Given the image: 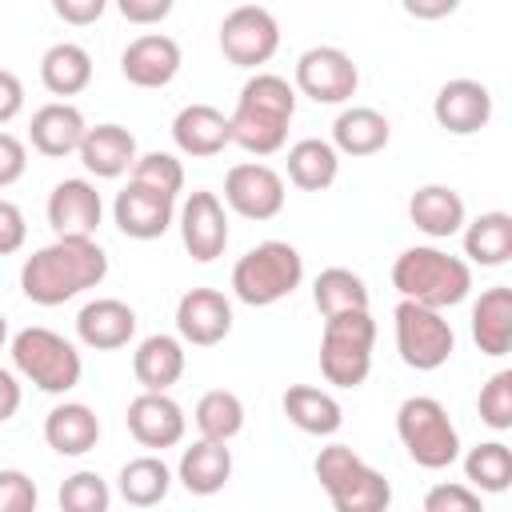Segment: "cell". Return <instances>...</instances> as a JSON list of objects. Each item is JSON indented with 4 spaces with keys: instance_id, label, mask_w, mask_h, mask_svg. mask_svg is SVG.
<instances>
[{
    "instance_id": "cell-14",
    "label": "cell",
    "mask_w": 512,
    "mask_h": 512,
    "mask_svg": "<svg viewBox=\"0 0 512 512\" xmlns=\"http://www.w3.org/2000/svg\"><path fill=\"white\" fill-rule=\"evenodd\" d=\"M104 216V200L96 192L92 180L84 176H68L48 192V228L56 232V240H92Z\"/></svg>"
},
{
    "instance_id": "cell-8",
    "label": "cell",
    "mask_w": 512,
    "mask_h": 512,
    "mask_svg": "<svg viewBox=\"0 0 512 512\" xmlns=\"http://www.w3.org/2000/svg\"><path fill=\"white\" fill-rule=\"evenodd\" d=\"M376 320L372 312H340L324 320L320 336V372L332 388H360L372 372Z\"/></svg>"
},
{
    "instance_id": "cell-7",
    "label": "cell",
    "mask_w": 512,
    "mask_h": 512,
    "mask_svg": "<svg viewBox=\"0 0 512 512\" xmlns=\"http://www.w3.org/2000/svg\"><path fill=\"white\" fill-rule=\"evenodd\" d=\"M396 436L404 452L428 472L452 468L460 460V432L436 396H408L396 408Z\"/></svg>"
},
{
    "instance_id": "cell-48",
    "label": "cell",
    "mask_w": 512,
    "mask_h": 512,
    "mask_svg": "<svg viewBox=\"0 0 512 512\" xmlns=\"http://www.w3.org/2000/svg\"><path fill=\"white\" fill-rule=\"evenodd\" d=\"M20 400H24V392H20L16 372L12 368H0V424L20 412Z\"/></svg>"
},
{
    "instance_id": "cell-11",
    "label": "cell",
    "mask_w": 512,
    "mask_h": 512,
    "mask_svg": "<svg viewBox=\"0 0 512 512\" xmlns=\"http://www.w3.org/2000/svg\"><path fill=\"white\" fill-rule=\"evenodd\" d=\"M356 84H360V68L336 44H316V48L300 52V60H296L292 88L316 104H344L356 96Z\"/></svg>"
},
{
    "instance_id": "cell-42",
    "label": "cell",
    "mask_w": 512,
    "mask_h": 512,
    "mask_svg": "<svg viewBox=\"0 0 512 512\" xmlns=\"http://www.w3.org/2000/svg\"><path fill=\"white\" fill-rule=\"evenodd\" d=\"M36 480L20 468H0V512H36Z\"/></svg>"
},
{
    "instance_id": "cell-34",
    "label": "cell",
    "mask_w": 512,
    "mask_h": 512,
    "mask_svg": "<svg viewBox=\"0 0 512 512\" xmlns=\"http://www.w3.org/2000/svg\"><path fill=\"white\" fill-rule=\"evenodd\" d=\"M172 488V468L156 456V452H144V456H132L120 476H116V492L124 504L132 508H156Z\"/></svg>"
},
{
    "instance_id": "cell-4",
    "label": "cell",
    "mask_w": 512,
    "mask_h": 512,
    "mask_svg": "<svg viewBox=\"0 0 512 512\" xmlns=\"http://www.w3.org/2000/svg\"><path fill=\"white\" fill-rule=\"evenodd\" d=\"M312 472L336 512H388L392 504V484L384 472H376L348 444H324L312 460Z\"/></svg>"
},
{
    "instance_id": "cell-18",
    "label": "cell",
    "mask_w": 512,
    "mask_h": 512,
    "mask_svg": "<svg viewBox=\"0 0 512 512\" xmlns=\"http://www.w3.org/2000/svg\"><path fill=\"white\" fill-rule=\"evenodd\" d=\"M432 116L444 132L452 136H472L480 128H488L492 120V92L488 84L480 80H468V76H456L448 84H440L436 100H432Z\"/></svg>"
},
{
    "instance_id": "cell-23",
    "label": "cell",
    "mask_w": 512,
    "mask_h": 512,
    "mask_svg": "<svg viewBox=\"0 0 512 512\" xmlns=\"http://www.w3.org/2000/svg\"><path fill=\"white\" fill-rule=\"evenodd\" d=\"M172 140L184 156H196V160H208V156H220L228 144H232V128H228V116L212 104H184L172 120Z\"/></svg>"
},
{
    "instance_id": "cell-46",
    "label": "cell",
    "mask_w": 512,
    "mask_h": 512,
    "mask_svg": "<svg viewBox=\"0 0 512 512\" xmlns=\"http://www.w3.org/2000/svg\"><path fill=\"white\" fill-rule=\"evenodd\" d=\"M116 12H120L128 24H160V20L172 12V0H120Z\"/></svg>"
},
{
    "instance_id": "cell-33",
    "label": "cell",
    "mask_w": 512,
    "mask_h": 512,
    "mask_svg": "<svg viewBox=\"0 0 512 512\" xmlns=\"http://www.w3.org/2000/svg\"><path fill=\"white\" fill-rule=\"evenodd\" d=\"M284 168H288V180H292L300 192H324V188H332L336 176H340V156H336V148H332L328 140L304 136V140H296V144L288 148Z\"/></svg>"
},
{
    "instance_id": "cell-6",
    "label": "cell",
    "mask_w": 512,
    "mask_h": 512,
    "mask_svg": "<svg viewBox=\"0 0 512 512\" xmlns=\"http://www.w3.org/2000/svg\"><path fill=\"white\" fill-rule=\"evenodd\" d=\"M8 352H12V368L28 384H36L40 392H48V396L72 392L80 384V376H84V360H80L76 344L64 340L60 332L44 328V324L20 328L12 336V344H8Z\"/></svg>"
},
{
    "instance_id": "cell-49",
    "label": "cell",
    "mask_w": 512,
    "mask_h": 512,
    "mask_svg": "<svg viewBox=\"0 0 512 512\" xmlns=\"http://www.w3.org/2000/svg\"><path fill=\"white\" fill-rule=\"evenodd\" d=\"M404 12H408V16L436 20V16H452V12H456V0H432V4H424V0H404Z\"/></svg>"
},
{
    "instance_id": "cell-27",
    "label": "cell",
    "mask_w": 512,
    "mask_h": 512,
    "mask_svg": "<svg viewBox=\"0 0 512 512\" xmlns=\"http://www.w3.org/2000/svg\"><path fill=\"white\" fill-rule=\"evenodd\" d=\"M100 440V416L80 400H60L44 416V444L56 456H84Z\"/></svg>"
},
{
    "instance_id": "cell-32",
    "label": "cell",
    "mask_w": 512,
    "mask_h": 512,
    "mask_svg": "<svg viewBox=\"0 0 512 512\" xmlns=\"http://www.w3.org/2000/svg\"><path fill=\"white\" fill-rule=\"evenodd\" d=\"M460 232H464V264L500 268L512 260V216L508 212H480Z\"/></svg>"
},
{
    "instance_id": "cell-3",
    "label": "cell",
    "mask_w": 512,
    "mask_h": 512,
    "mask_svg": "<svg viewBox=\"0 0 512 512\" xmlns=\"http://www.w3.org/2000/svg\"><path fill=\"white\" fill-rule=\"evenodd\" d=\"M392 288L400 292V300L444 312L468 300L472 264H464V256H452L436 244H416L392 260Z\"/></svg>"
},
{
    "instance_id": "cell-28",
    "label": "cell",
    "mask_w": 512,
    "mask_h": 512,
    "mask_svg": "<svg viewBox=\"0 0 512 512\" xmlns=\"http://www.w3.org/2000/svg\"><path fill=\"white\" fill-rule=\"evenodd\" d=\"M176 480L192 496H216L232 480V448L228 444H216V440H192L180 452Z\"/></svg>"
},
{
    "instance_id": "cell-31",
    "label": "cell",
    "mask_w": 512,
    "mask_h": 512,
    "mask_svg": "<svg viewBox=\"0 0 512 512\" xmlns=\"http://www.w3.org/2000/svg\"><path fill=\"white\" fill-rule=\"evenodd\" d=\"M40 80L52 96L68 100V96H80L88 84H92V56L84 44L76 40H60L52 44L44 56H40Z\"/></svg>"
},
{
    "instance_id": "cell-1",
    "label": "cell",
    "mask_w": 512,
    "mask_h": 512,
    "mask_svg": "<svg viewBox=\"0 0 512 512\" xmlns=\"http://www.w3.org/2000/svg\"><path fill=\"white\" fill-rule=\"evenodd\" d=\"M104 276H108V252L96 240L64 236L36 248L20 264V292L40 308H56L88 288H100Z\"/></svg>"
},
{
    "instance_id": "cell-35",
    "label": "cell",
    "mask_w": 512,
    "mask_h": 512,
    "mask_svg": "<svg viewBox=\"0 0 512 512\" xmlns=\"http://www.w3.org/2000/svg\"><path fill=\"white\" fill-rule=\"evenodd\" d=\"M312 304L324 320L340 312H368V284L352 268H324L312 280Z\"/></svg>"
},
{
    "instance_id": "cell-2",
    "label": "cell",
    "mask_w": 512,
    "mask_h": 512,
    "mask_svg": "<svg viewBox=\"0 0 512 512\" xmlns=\"http://www.w3.org/2000/svg\"><path fill=\"white\" fill-rule=\"evenodd\" d=\"M296 116V88L276 72H256L244 80L236 108L228 116L232 144L248 156H272L288 140V124Z\"/></svg>"
},
{
    "instance_id": "cell-44",
    "label": "cell",
    "mask_w": 512,
    "mask_h": 512,
    "mask_svg": "<svg viewBox=\"0 0 512 512\" xmlns=\"http://www.w3.org/2000/svg\"><path fill=\"white\" fill-rule=\"evenodd\" d=\"M28 240V220L20 212V204L12 200H0V256H12L20 252Z\"/></svg>"
},
{
    "instance_id": "cell-10",
    "label": "cell",
    "mask_w": 512,
    "mask_h": 512,
    "mask_svg": "<svg viewBox=\"0 0 512 512\" xmlns=\"http://www.w3.org/2000/svg\"><path fill=\"white\" fill-rule=\"evenodd\" d=\"M280 48V24L260 4H240L220 20V52L236 68H260Z\"/></svg>"
},
{
    "instance_id": "cell-17",
    "label": "cell",
    "mask_w": 512,
    "mask_h": 512,
    "mask_svg": "<svg viewBox=\"0 0 512 512\" xmlns=\"http://www.w3.org/2000/svg\"><path fill=\"white\" fill-rule=\"evenodd\" d=\"M180 64H184L180 44L168 32H140L120 52V72L136 88H168L176 80Z\"/></svg>"
},
{
    "instance_id": "cell-22",
    "label": "cell",
    "mask_w": 512,
    "mask_h": 512,
    "mask_svg": "<svg viewBox=\"0 0 512 512\" xmlns=\"http://www.w3.org/2000/svg\"><path fill=\"white\" fill-rule=\"evenodd\" d=\"M80 164L96 176V180H116L124 172H132L140 148H136V136L124 128V124H92L80 140Z\"/></svg>"
},
{
    "instance_id": "cell-5",
    "label": "cell",
    "mask_w": 512,
    "mask_h": 512,
    "mask_svg": "<svg viewBox=\"0 0 512 512\" xmlns=\"http://www.w3.org/2000/svg\"><path fill=\"white\" fill-rule=\"evenodd\" d=\"M304 280V256L288 240H260L232 264V292L248 308H268L292 296Z\"/></svg>"
},
{
    "instance_id": "cell-40",
    "label": "cell",
    "mask_w": 512,
    "mask_h": 512,
    "mask_svg": "<svg viewBox=\"0 0 512 512\" xmlns=\"http://www.w3.org/2000/svg\"><path fill=\"white\" fill-rule=\"evenodd\" d=\"M476 408H480V420L492 432H508L512 428V372L508 368H500V372L488 376V384L480 388Z\"/></svg>"
},
{
    "instance_id": "cell-39",
    "label": "cell",
    "mask_w": 512,
    "mask_h": 512,
    "mask_svg": "<svg viewBox=\"0 0 512 512\" xmlns=\"http://www.w3.org/2000/svg\"><path fill=\"white\" fill-rule=\"evenodd\" d=\"M128 180L144 184V188H152V192H160L168 200H176L184 192V164L172 152H144V156H136Z\"/></svg>"
},
{
    "instance_id": "cell-24",
    "label": "cell",
    "mask_w": 512,
    "mask_h": 512,
    "mask_svg": "<svg viewBox=\"0 0 512 512\" xmlns=\"http://www.w3.org/2000/svg\"><path fill=\"white\" fill-rule=\"evenodd\" d=\"M408 220L428 236V240H448L468 224L464 196L448 184H420L408 196Z\"/></svg>"
},
{
    "instance_id": "cell-41",
    "label": "cell",
    "mask_w": 512,
    "mask_h": 512,
    "mask_svg": "<svg viewBox=\"0 0 512 512\" xmlns=\"http://www.w3.org/2000/svg\"><path fill=\"white\" fill-rule=\"evenodd\" d=\"M424 512H484V500H480V492H472L468 484L444 480V484H432V488H428Z\"/></svg>"
},
{
    "instance_id": "cell-25",
    "label": "cell",
    "mask_w": 512,
    "mask_h": 512,
    "mask_svg": "<svg viewBox=\"0 0 512 512\" xmlns=\"http://www.w3.org/2000/svg\"><path fill=\"white\" fill-rule=\"evenodd\" d=\"M184 364H188L184 340L168 336V332L144 336L136 344V352H132V372H136V384L144 392H168L184 376Z\"/></svg>"
},
{
    "instance_id": "cell-50",
    "label": "cell",
    "mask_w": 512,
    "mask_h": 512,
    "mask_svg": "<svg viewBox=\"0 0 512 512\" xmlns=\"http://www.w3.org/2000/svg\"><path fill=\"white\" fill-rule=\"evenodd\" d=\"M8 344V320H4V312H0V348Z\"/></svg>"
},
{
    "instance_id": "cell-26",
    "label": "cell",
    "mask_w": 512,
    "mask_h": 512,
    "mask_svg": "<svg viewBox=\"0 0 512 512\" xmlns=\"http://www.w3.org/2000/svg\"><path fill=\"white\" fill-rule=\"evenodd\" d=\"M392 140V124L384 112L368 108V104H352L340 108V116L332 120V148L336 156H376L380 148H388Z\"/></svg>"
},
{
    "instance_id": "cell-36",
    "label": "cell",
    "mask_w": 512,
    "mask_h": 512,
    "mask_svg": "<svg viewBox=\"0 0 512 512\" xmlns=\"http://www.w3.org/2000/svg\"><path fill=\"white\" fill-rule=\"evenodd\" d=\"M196 428H200V440H216V444H228L240 436L244 428V400L228 388H212L196 400V412H192Z\"/></svg>"
},
{
    "instance_id": "cell-12",
    "label": "cell",
    "mask_w": 512,
    "mask_h": 512,
    "mask_svg": "<svg viewBox=\"0 0 512 512\" xmlns=\"http://www.w3.org/2000/svg\"><path fill=\"white\" fill-rule=\"evenodd\" d=\"M224 204L244 220H272L284 208V176L264 160L232 164L224 176Z\"/></svg>"
},
{
    "instance_id": "cell-29",
    "label": "cell",
    "mask_w": 512,
    "mask_h": 512,
    "mask_svg": "<svg viewBox=\"0 0 512 512\" xmlns=\"http://www.w3.org/2000/svg\"><path fill=\"white\" fill-rule=\"evenodd\" d=\"M280 408H284L288 424H296L308 436H336L340 424H344L340 400L328 388H316V384H292L280 396Z\"/></svg>"
},
{
    "instance_id": "cell-15",
    "label": "cell",
    "mask_w": 512,
    "mask_h": 512,
    "mask_svg": "<svg viewBox=\"0 0 512 512\" xmlns=\"http://www.w3.org/2000/svg\"><path fill=\"white\" fill-rule=\"evenodd\" d=\"M124 420H128L132 440L140 448H152V452L176 448L184 440V428H188L184 408L168 392H140V396H132Z\"/></svg>"
},
{
    "instance_id": "cell-47",
    "label": "cell",
    "mask_w": 512,
    "mask_h": 512,
    "mask_svg": "<svg viewBox=\"0 0 512 512\" xmlns=\"http://www.w3.org/2000/svg\"><path fill=\"white\" fill-rule=\"evenodd\" d=\"M20 112H24V84H20L16 72L0 68V124L16 120Z\"/></svg>"
},
{
    "instance_id": "cell-16",
    "label": "cell",
    "mask_w": 512,
    "mask_h": 512,
    "mask_svg": "<svg viewBox=\"0 0 512 512\" xmlns=\"http://www.w3.org/2000/svg\"><path fill=\"white\" fill-rule=\"evenodd\" d=\"M232 332V300L216 288H188L176 300V336L192 348H212Z\"/></svg>"
},
{
    "instance_id": "cell-45",
    "label": "cell",
    "mask_w": 512,
    "mask_h": 512,
    "mask_svg": "<svg viewBox=\"0 0 512 512\" xmlns=\"http://www.w3.org/2000/svg\"><path fill=\"white\" fill-rule=\"evenodd\" d=\"M104 0H52V12L64 20V24H76V28H84V24H96L100 16H104Z\"/></svg>"
},
{
    "instance_id": "cell-13",
    "label": "cell",
    "mask_w": 512,
    "mask_h": 512,
    "mask_svg": "<svg viewBox=\"0 0 512 512\" xmlns=\"http://www.w3.org/2000/svg\"><path fill=\"white\" fill-rule=\"evenodd\" d=\"M176 220H180L184 252L196 264H212L216 256H224V248H228V212H224V200L216 192H208V188L188 192Z\"/></svg>"
},
{
    "instance_id": "cell-9",
    "label": "cell",
    "mask_w": 512,
    "mask_h": 512,
    "mask_svg": "<svg viewBox=\"0 0 512 512\" xmlns=\"http://www.w3.org/2000/svg\"><path fill=\"white\" fill-rule=\"evenodd\" d=\"M392 328H396L400 360L408 368H416V372H436L456 352V332L444 320V312H432V308H420L412 300H400L396 312H392Z\"/></svg>"
},
{
    "instance_id": "cell-30",
    "label": "cell",
    "mask_w": 512,
    "mask_h": 512,
    "mask_svg": "<svg viewBox=\"0 0 512 512\" xmlns=\"http://www.w3.org/2000/svg\"><path fill=\"white\" fill-rule=\"evenodd\" d=\"M472 340L484 356H508L512 348V288H484L472 304Z\"/></svg>"
},
{
    "instance_id": "cell-38",
    "label": "cell",
    "mask_w": 512,
    "mask_h": 512,
    "mask_svg": "<svg viewBox=\"0 0 512 512\" xmlns=\"http://www.w3.org/2000/svg\"><path fill=\"white\" fill-rule=\"evenodd\" d=\"M56 504H60V512H108L112 508V488L100 472L80 468V472L64 476V484L56 492Z\"/></svg>"
},
{
    "instance_id": "cell-37",
    "label": "cell",
    "mask_w": 512,
    "mask_h": 512,
    "mask_svg": "<svg viewBox=\"0 0 512 512\" xmlns=\"http://www.w3.org/2000/svg\"><path fill=\"white\" fill-rule=\"evenodd\" d=\"M464 476H468L472 492H488V496L508 492L512 488V448L504 440H484V444L468 448Z\"/></svg>"
},
{
    "instance_id": "cell-21",
    "label": "cell",
    "mask_w": 512,
    "mask_h": 512,
    "mask_svg": "<svg viewBox=\"0 0 512 512\" xmlns=\"http://www.w3.org/2000/svg\"><path fill=\"white\" fill-rule=\"evenodd\" d=\"M84 132H88V120H84V112H80L76 104H68V100H48V104H40V108L32 112V124H28L32 148H36L40 156H52V160L80 152Z\"/></svg>"
},
{
    "instance_id": "cell-43",
    "label": "cell",
    "mask_w": 512,
    "mask_h": 512,
    "mask_svg": "<svg viewBox=\"0 0 512 512\" xmlns=\"http://www.w3.org/2000/svg\"><path fill=\"white\" fill-rule=\"evenodd\" d=\"M28 172V148L20 136L0 128V188H12Z\"/></svg>"
},
{
    "instance_id": "cell-19",
    "label": "cell",
    "mask_w": 512,
    "mask_h": 512,
    "mask_svg": "<svg viewBox=\"0 0 512 512\" xmlns=\"http://www.w3.org/2000/svg\"><path fill=\"white\" fill-rule=\"evenodd\" d=\"M112 220L128 240H160L176 220V200L128 180L112 200Z\"/></svg>"
},
{
    "instance_id": "cell-20",
    "label": "cell",
    "mask_w": 512,
    "mask_h": 512,
    "mask_svg": "<svg viewBox=\"0 0 512 512\" xmlns=\"http://www.w3.org/2000/svg\"><path fill=\"white\" fill-rule=\"evenodd\" d=\"M76 336L84 348L116 352L136 336V312L116 296H96L76 312Z\"/></svg>"
}]
</instances>
